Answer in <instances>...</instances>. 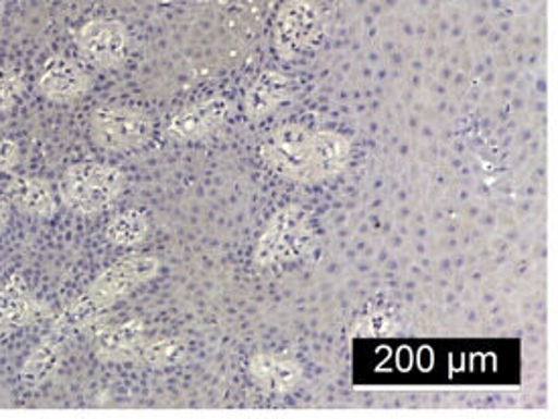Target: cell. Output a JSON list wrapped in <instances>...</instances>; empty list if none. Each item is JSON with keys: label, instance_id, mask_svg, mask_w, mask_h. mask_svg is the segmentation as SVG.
<instances>
[{"label": "cell", "instance_id": "1", "mask_svg": "<svg viewBox=\"0 0 558 419\" xmlns=\"http://www.w3.org/2000/svg\"><path fill=\"white\" fill-rule=\"evenodd\" d=\"M315 247V227L307 209L299 205L280 207L260 233L252 260L260 270L303 260Z\"/></svg>", "mask_w": 558, "mask_h": 419}, {"label": "cell", "instance_id": "2", "mask_svg": "<svg viewBox=\"0 0 558 419\" xmlns=\"http://www.w3.org/2000/svg\"><path fill=\"white\" fill-rule=\"evenodd\" d=\"M124 190V174L110 164L84 160L70 167L59 181V197L65 209L80 218L100 215Z\"/></svg>", "mask_w": 558, "mask_h": 419}, {"label": "cell", "instance_id": "3", "mask_svg": "<svg viewBox=\"0 0 558 419\" xmlns=\"http://www.w3.org/2000/svg\"><path fill=\"white\" fill-rule=\"evenodd\" d=\"M155 124L143 110L126 106H104L89 118V136L94 145L108 152H131L147 145Z\"/></svg>", "mask_w": 558, "mask_h": 419}, {"label": "cell", "instance_id": "4", "mask_svg": "<svg viewBox=\"0 0 558 419\" xmlns=\"http://www.w3.org/2000/svg\"><path fill=\"white\" fill-rule=\"evenodd\" d=\"M313 132L301 124H284L266 136L260 157L266 169L291 183H311Z\"/></svg>", "mask_w": 558, "mask_h": 419}, {"label": "cell", "instance_id": "5", "mask_svg": "<svg viewBox=\"0 0 558 419\" xmlns=\"http://www.w3.org/2000/svg\"><path fill=\"white\" fill-rule=\"evenodd\" d=\"M324 37V15L313 0H287L275 19V49L282 59H296Z\"/></svg>", "mask_w": 558, "mask_h": 419}, {"label": "cell", "instance_id": "6", "mask_svg": "<svg viewBox=\"0 0 558 419\" xmlns=\"http://www.w3.org/2000/svg\"><path fill=\"white\" fill-rule=\"evenodd\" d=\"M161 272V260L147 254L126 256L108 266L102 274L96 275L89 284V298L102 310H110L114 304L129 298L133 292L153 282Z\"/></svg>", "mask_w": 558, "mask_h": 419}, {"label": "cell", "instance_id": "7", "mask_svg": "<svg viewBox=\"0 0 558 419\" xmlns=\"http://www.w3.org/2000/svg\"><path fill=\"white\" fill-rule=\"evenodd\" d=\"M82 59L96 70H118L131 56L129 30L114 19H94L75 33Z\"/></svg>", "mask_w": 558, "mask_h": 419}, {"label": "cell", "instance_id": "8", "mask_svg": "<svg viewBox=\"0 0 558 419\" xmlns=\"http://www.w3.org/2000/svg\"><path fill=\"white\" fill-rule=\"evenodd\" d=\"M230 101L226 98H207V100L197 101L169 120L167 124V134L175 143H195L211 136L214 132L220 131L221 126L230 118Z\"/></svg>", "mask_w": 558, "mask_h": 419}, {"label": "cell", "instance_id": "9", "mask_svg": "<svg viewBox=\"0 0 558 419\" xmlns=\"http://www.w3.org/2000/svg\"><path fill=\"white\" fill-rule=\"evenodd\" d=\"M92 79L88 72L68 58L45 59L39 75L37 87L45 98L56 103H72L84 98L89 91Z\"/></svg>", "mask_w": 558, "mask_h": 419}, {"label": "cell", "instance_id": "10", "mask_svg": "<svg viewBox=\"0 0 558 419\" xmlns=\"http://www.w3.org/2000/svg\"><path fill=\"white\" fill-rule=\"evenodd\" d=\"M47 306L31 294L19 275L0 280V333L27 329L47 319Z\"/></svg>", "mask_w": 558, "mask_h": 419}, {"label": "cell", "instance_id": "11", "mask_svg": "<svg viewBox=\"0 0 558 419\" xmlns=\"http://www.w3.org/2000/svg\"><path fill=\"white\" fill-rule=\"evenodd\" d=\"M145 341V322L141 319L126 320L117 326H106L94 336V355L104 362L136 361Z\"/></svg>", "mask_w": 558, "mask_h": 419}, {"label": "cell", "instance_id": "12", "mask_svg": "<svg viewBox=\"0 0 558 419\" xmlns=\"http://www.w3.org/2000/svg\"><path fill=\"white\" fill-rule=\"evenodd\" d=\"M65 341L68 336L49 329V333L31 348L19 371V379L27 390H39L58 375L61 365L65 361Z\"/></svg>", "mask_w": 558, "mask_h": 419}, {"label": "cell", "instance_id": "13", "mask_svg": "<svg viewBox=\"0 0 558 419\" xmlns=\"http://www.w3.org/2000/svg\"><path fill=\"white\" fill-rule=\"evenodd\" d=\"M4 197L19 213L27 218L49 219L53 218L58 211L53 190L49 187V183L39 176L15 174L4 187Z\"/></svg>", "mask_w": 558, "mask_h": 419}, {"label": "cell", "instance_id": "14", "mask_svg": "<svg viewBox=\"0 0 558 419\" xmlns=\"http://www.w3.org/2000/svg\"><path fill=\"white\" fill-rule=\"evenodd\" d=\"M248 373L256 387L272 393V395H282L293 391L303 377L301 365L294 361L293 357L284 355H275V353H258L252 357L248 362Z\"/></svg>", "mask_w": 558, "mask_h": 419}, {"label": "cell", "instance_id": "15", "mask_svg": "<svg viewBox=\"0 0 558 419\" xmlns=\"http://www.w3.org/2000/svg\"><path fill=\"white\" fill-rule=\"evenodd\" d=\"M352 160L350 140L338 132H313L311 150V183L329 181L348 169Z\"/></svg>", "mask_w": 558, "mask_h": 419}, {"label": "cell", "instance_id": "16", "mask_svg": "<svg viewBox=\"0 0 558 419\" xmlns=\"http://www.w3.org/2000/svg\"><path fill=\"white\" fill-rule=\"evenodd\" d=\"M293 84L291 77L280 72H265L254 79L244 96V112L252 122H260L275 114L284 101L291 100Z\"/></svg>", "mask_w": 558, "mask_h": 419}, {"label": "cell", "instance_id": "17", "mask_svg": "<svg viewBox=\"0 0 558 419\" xmlns=\"http://www.w3.org/2000/svg\"><path fill=\"white\" fill-rule=\"evenodd\" d=\"M104 315H106V310H102L89 298L88 292H84L59 310L58 315L51 319V329L63 336H72V334L82 333V331H88L92 326H96L102 320Z\"/></svg>", "mask_w": 558, "mask_h": 419}, {"label": "cell", "instance_id": "18", "mask_svg": "<svg viewBox=\"0 0 558 419\" xmlns=\"http://www.w3.org/2000/svg\"><path fill=\"white\" fill-rule=\"evenodd\" d=\"M150 223L138 209H129L114 215L106 227V239L114 247H136L147 239Z\"/></svg>", "mask_w": 558, "mask_h": 419}, {"label": "cell", "instance_id": "19", "mask_svg": "<svg viewBox=\"0 0 558 419\" xmlns=\"http://www.w3.org/2000/svg\"><path fill=\"white\" fill-rule=\"evenodd\" d=\"M185 357H187V345L181 336H161V338H147L136 361L153 369H165L183 361Z\"/></svg>", "mask_w": 558, "mask_h": 419}, {"label": "cell", "instance_id": "20", "mask_svg": "<svg viewBox=\"0 0 558 419\" xmlns=\"http://www.w3.org/2000/svg\"><path fill=\"white\" fill-rule=\"evenodd\" d=\"M23 77L19 73L0 65V114L11 110L23 96Z\"/></svg>", "mask_w": 558, "mask_h": 419}, {"label": "cell", "instance_id": "21", "mask_svg": "<svg viewBox=\"0 0 558 419\" xmlns=\"http://www.w3.org/2000/svg\"><path fill=\"white\" fill-rule=\"evenodd\" d=\"M19 162H21V150L15 140L0 138V173L13 171Z\"/></svg>", "mask_w": 558, "mask_h": 419}, {"label": "cell", "instance_id": "22", "mask_svg": "<svg viewBox=\"0 0 558 419\" xmlns=\"http://www.w3.org/2000/svg\"><path fill=\"white\" fill-rule=\"evenodd\" d=\"M7 225H9V205L0 199V235L7 232Z\"/></svg>", "mask_w": 558, "mask_h": 419}, {"label": "cell", "instance_id": "23", "mask_svg": "<svg viewBox=\"0 0 558 419\" xmlns=\"http://www.w3.org/2000/svg\"><path fill=\"white\" fill-rule=\"evenodd\" d=\"M7 2H11V0H0V7H2V4H7Z\"/></svg>", "mask_w": 558, "mask_h": 419}]
</instances>
